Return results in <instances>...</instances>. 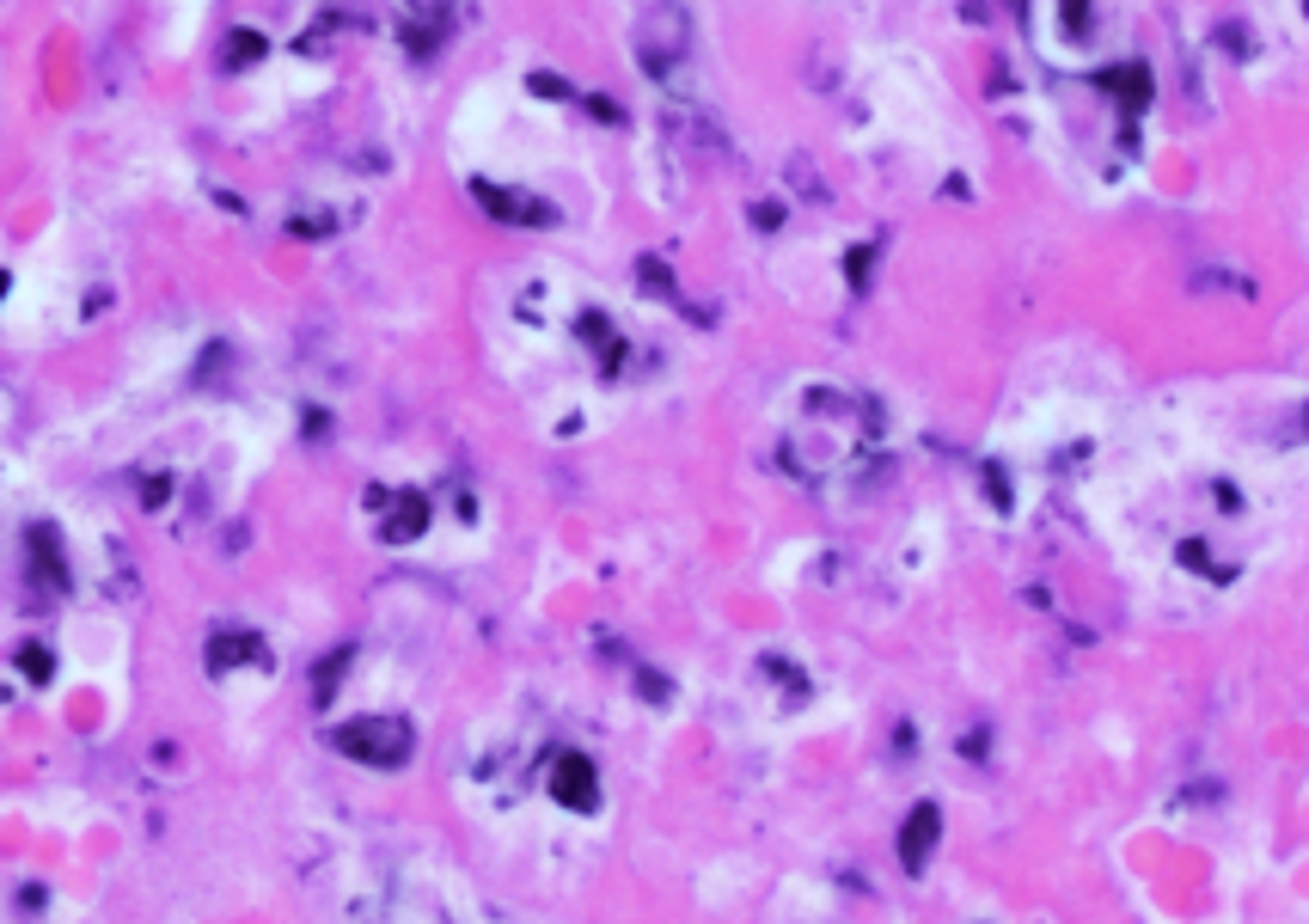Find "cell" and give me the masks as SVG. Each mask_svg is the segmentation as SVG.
<instances>
[{"label":"cell","instance_id":"3957f363","mask_svg":"<svg viewBox=\"0 0 1309 924\" xmlns=\"http://www.w3.org/2000/svg\"><path fill=\"white\" fill-rule=\"evenodd\" d=\"M936 839V815L930 809H918V821L906 827V864H924V845Z\"/></svg>","mask_w":1309,"mask_h":924},{"label":"cell","instance_id":"6da1fadb","mask_svg":"<svg viewBox=\"0 0 1309 924\" xmlns=\"http://www.w3.org/2000/svg\"><path fill=\"white\" fill-rule=\"evenodd\" d=\"M337 747H343L349 760H361V766H398V760L410 753V729H404V723L374 717V723H349V729H337Z\"/></svg>","mask_w":1309,"mask_h":924},{"label":"cell","instance_id":"7a4b0ae2","mask_svg":"<svg viewBox=\"0 0 1309 924\" xmlns=\"http://www.w3.org/2000/svg\"><path fill=\"white\" fill-rule=\"evenodd\" d=\"M557 790H564L570 803H594V778H588V766H582V760H570V766L557 772Z\"/></svg>","mask_w":1309,"mask_h":924}]
</instances>
